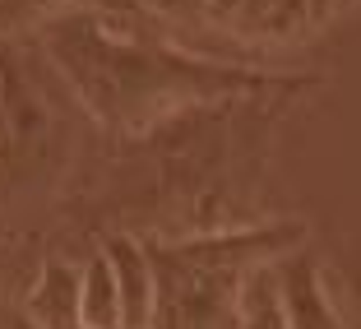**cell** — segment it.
<instances>
[{"label": "cell", "instance_id": "obj_1", "mask_svg": "<svg viewBox=\"0 0 361 329\" xmlns=\"http://www.w3.org/2000/svg\"><path fill=\"white\" fill-rule=\"evenodd\" d=\"M51 56L65 75L75 79L79 97L93 107L106 126H153L180 102H200L213 93L255 84L259 75L236 70V65L213 61H185L176 52L130 42L111 28L106 14H65L47 28Z\"/></svg>", "mask_w": 361, "mask_h": 329}, {"label": "cell", "instance_id": "obj_2", "mask_svg": "<svg viewBox=\"0 0 361 329\" xmlns=\"http://www.w3.org/2000/svg\"><path fill=\"white\" fill-rule=\"evenodd\" d=\"M274 297H278V316L287 329H348L334 306V287L329 274L319 265V255H310L306 246L278 255L274 265Z\"/></svg>", "mask_w": 361, "mask_h": 329}, {"label": "cell", "instance_id": "obj_3", "mask_svg": "<svg viewBox=\"0 0 361 329\" xmlns=\"http://www.w3.org/2000/svg\"><path fill=\"white\" fill-rule=\"evenodd\" d=\"M102 260L111 269L121 297V329H153V301H158V278H153L149 246L130 232H111L102 241Z\"/></svg>", "mask_w": 361, "mask_h": 329}, {"label": "cell", "instance_id": "obj_4", "mask_svg": "<svg viewBox=\"0 0 361 329\" xmlns=\"http://www.w3.org/2000/svg\"><path fill=\"white\" fill-rule=\"evenodd\" d=\"M23 316L37 329H75L79 325V265L47 260L37 283L23 297Z\"/></svg>", "mask_w": 361, "mask_h": 329}, {"label": "cell", "instance_id": "obj_5", "mask_svg": "<svg viewBox=\"0 0 361 329\" xmlns=\"http://www.w3.org/2000/svg\"><path fill=\"white\" fill-rule=\"evenodd\" d=\"M79 325L121 329V297H116V283H111V269H106L102 251L88 265H79Z\"/></svg>", "mask_w": 361, "mask_h": 329}, {"label": "cell", "instance_id": "obj_6", "mask_svg": "<svg viewBox=\"0 0 361 329\" xmlns=\"http://www.w3.org/2000/svg\"><path fill=\"white\" fill-rule=\"evenodd\" d=\"M236 329H287L283 316H278V297H274V274H269V265L241 274V287H236Z\"/></svg>", "mask_w": 361, "mask_h": 329}, {"label": "cell", "instance_id": "obj_7", "mask_svg": "<svg viewBox=\"0 0 361 329\" xmlns=\"http://www.w3.org/2000/svg\"><path fill=\"white\" fill-rule=\"evenodd\" d=\"M334 306L348 329H361V246L343 260V297H334Z\"/></svg>", "mask_w": 361, "mask_h": 329}, {"label": "cell", "instance_id": "obj_8", "mask_svg": "<svg viewBox=\"0 0 361 329\" xmlns=\"http://www.w3.org/2000/svg\"><path fill=\"white\" fill-rule=\"evenodd\" d=\"M0 329H37V325L19 311V316H0Z\"/></svg>", "mask_w": 361, "mask_h": 329}, {"label": "cell", "instance_id": "obj_9", "mask_svg": "<svg viewBox=\"0 0 361 329\" xmlns=\"http://www.w3.org/2000/svg\"><path fill=\"white\" fill-rule=\"evenodd\" d=\"M241 5H245V0H209V10H213V14H236Z\"/></svg>", "mask_w": 361, "mask_h": 329}, {"label": "cell", "instance_id": "obj_10", "mask_svg": "<svg viewBox=\"0 0 361 329\" xmlns=\"http://www.w3.org/2000/svg\"><path fill=\"white\" fill-rule=\"evenodd\" d=\"M334 5H338V10H348V5H352V0H334Z\"/></svg>", "mask_w": 361, "mask_h": 329}, {"label": "cell", "instance_id": "obj_11", "mask_svg": "<svg viewBox=\"0 0 361 329\" xmlns=\"http://www.w3.org/2000/svg\"><path fill=\"white\" fill-rule=\"evenodd\" d=\"M75 329H88V325H75Z\"/></svg>", "mask_w": 361, "mask_h": 329}, {"label": "cell", "instance_id": "obj_12", "mask_svg": "<svg viewBox=\"0 0 361 329\" xmlns=\"http://www.w3.org/2000/svg\"><path fill=\"white\" fill-rule=\"evenodd\" d=\"M200 5H209V0H200Z\"/></svg>", "mask_w": 361, "mask_h": 329}]
</instances>
